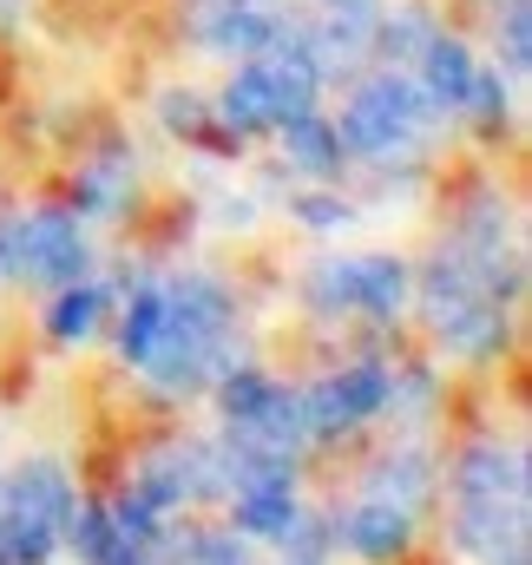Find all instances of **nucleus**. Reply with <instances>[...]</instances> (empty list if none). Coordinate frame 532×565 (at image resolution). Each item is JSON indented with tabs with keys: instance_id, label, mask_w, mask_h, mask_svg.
<instances>
[{
	"instance_id": "1",
	"label": "nucleus",
	"mask_w": 532,
	"mask_h": 565,
	"mask_svg": "<svg viewBox=\"0 0 532 565\" xmlns=\"http://www.w3.org/2000/svg\"><path fill=\"white\" fill-rule=\"evenodd\" d=\"M421 126H427V93L407 86V79H395V73H382V79H369V86L355 93V106H349V119L336 126V139L355 145V151H369V158H389L395 145L421 139Z\"/></svg>"
},
{
	"instance_id": "2",
	"label": "nucleus",
	"mask_w": 532,
	"mask_h": 565,
	"mask_svg": "<svg viewBox=\"0 0 532 565\" xmlns=\"http://www.w3.org/2000/svg\"><path fill=\"white\" fill-rule=\"evenodd\" d=\"M389 369H375V362H362V369H342L336 382H322L316 395H302V408H309V434H336V427H355L369 422L375 408H389Z\"/></svg>"
},
{
	"instance_id": "3",
	"label": "nucleus",
	"mask_w": 532,
	"mask_h": 565,
	"mask_svg": "<svg viewBox=\"0 0 532 565\" xmlns=\"http://www.w3.org/2000/svg\"><path fill=\"white\" fill-rule=\"evenodd\" d=\"M289 520H296V487H289V473H264V480H244V487H237V526H244V533L276 540Z\"/></svg>"
},
{
	"instance_id": "4",
	"label": "nucleus",
	"mask_w": 532,
	"mask_h": 565,
	"mask_svg": "<svg viewBox=\"0 0 532 565\" xmlns=\"http://www.w3.org/2000/svg\"><path fill=\"white\" fill-rule=\"evenodd\" d=\"M342 540L362 553V559H395L407 546V513H395L389 500H362L342 513Z\"/></svg>"
},
{
	"instance_id": "5",
	"label": "nucleus",
	"mask_w": 532,
	"mask_h": 565,
	"mask_svg": "<svg viewBox=\"0 0 532 565\" xmlns=\"http://www.w3.org/2000/svg\"><path fill=\"white\" fill-rule=\"evenodd\" d=\"M283 145H289V158H296L302 171H316V178H329V171L342 164L336 126H322L316 113H289V119H283Z\"/></svg>"
},
{
	"instance_id": "6",
	"label": "nucleus",
	"mask_w": 532,
	"mask_h": 565,
	"mask_svg": "<svg viewBox=\"0 0 532 565\" xmlns=\"http://www.w3.org/2000/svg\"><path fill=\"white\" fill-rule=\"evenodd\" d=\"M421 66H427V99L434 106H460L467 99V79H474V60H467V46H454V40H427L421 46Z\"/></svg>"
},
{
	"instance_id": "7",
	"label": "nucleus",
	"mask_w": 532,
	"mask_h": 565,
	"mask_svg": "<svg viewBox=\"0 0 532 565\" xmlns=\"http://www.w3.org/2000/svg\"><path fill=\"white\" fill-rule=\"evenodd\" d=\"M99 309H106V289L99 282H66V296L53 302V335L60 342H86L99 329Z\"/></svg>"
},
{
	"instance_id": "8",
	"label": "nucleus",
	"mask_w": 532,
	"mask_h": 565,
	"mask_svg": "<svg viewBox=\"0 0 532 565\" xmlns=\"http://www.w3.org/2000/svg\"><path fill=\"white\" fill-rule=\"evenodd\" d=\"M224 119L237 126V132H264L276 126V106H269V86L257 66H244L237 79H231V93H224Z\"/></svg>"
},
{
	"instance_id": "9",
	"label": "nucleus",
	"mask_w": 532,
	"mask_h": 565,
	"mask_svg": "<svg viewBox=\"0 0 532 565\" xmlns=\"http://www.w3.org/2000/svg\"><path fill=\"white\" fill-rule=\"evenodd\" d=\"M158 335H164V289H138V302L126 309V322H119V349L132 362H145L158 349Z\"/></svg>"
},
{
	"instance_id": "10",
	"label": "nucleus",
	"mask_w": 532,
	"mask_h": 565,
	"mask_svg": "<svg viewBox=\"0 0 532 565\" xmlns=\"http://www.w3.org/2000/svg\"><path fill=\"white\" fill-rule=\"evenodd\" d=\"M264 402H269L264 375H231V382H224V408H231V422H251Z\"/></svg>"
},
{
	"instance_id": "11",
	"label": "nucleus",
	"mask_w": 532,
	"mask_h": 565,
	"mask_svg": "<svg viewBox=\"0 0 532 565\" xmlns=\"http://www.w3.org/2000/svg\"><path fill=\"white\" fill-rule=\"evenodd\" d=\"M296 217H302V224H322V231H329V224H349V211H342L336 198H296Z\"/></svg>"
},
{
	"instance_id": "12",
	"label": "nucleus",
	"mask_w": 532,
	"mask_h": 565,
	"mask_svg": "<svg viewBox=\"0 0 532 565\" xmlns=\"http://www.w3.org/2000/svg\"><path fill=\"white\" fill-rule=\"evenodd\" d=\"M507 565H526V559H520V553H507Z\"/></svg>"
}]
</instances>
